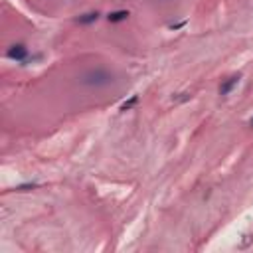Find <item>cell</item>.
Listing matches in <instances>:
<instances>
[{
  "label": "cell",
  "instance_id": "1",
  "mask_svg": "<svg viewBox=\"0 0 253 253\" xmlns=\"http://www.w3.org/2000/svg\"><path fill=\"white\" fill-rule=\"evenodd\" d=\"M79 83L83 87H89V89H103V87H109L115 83V73L109 71L107 67H101V65L91 67L79 77Z\"/></svg>",
  "mask_w": 253,
  "mask_h": 253
},
{
  "label": "cell",
  "instance_id": "2",
  "mask_svg": "<svg viewBox=\"0 0 253 253\" xmlns=\"http://www.w3.org/2000/svg\"><path fill=\"white\" fill-rule=\"evenodd\" d=\"M6 58L8 60H12V62H16V63H28L30 62V52H28V48L24 46V44H14V46H10L8 50H6Z\"/></svg>",
  "mask_w": 253,
  "mask_h": 253
},
{
  "label": "cell",
  "instance_id": "3",
  "mask_svg": "<svg viewBox=\"0 0 253 253\" xmlns=\"http://www.w3.org/2000/svg\"><path fill=\"white\" fill-rule=\"evenodd\" d=\"M239 81H241V75H231V77L223 79V81H221V85H220V95H221V97L231 95V91L239 85Z\"/></svg>",
  "mask_w": 253,
  "mask_h": 253
},
{
  "label": "cell",
  "instance_id": "4",
  "mask_svg": "<svg viewBox=\"0 0 253 253\" xmlns=\"http://www.w3.org/2000/svg\"><path fill=\"white\" fill-rule=\"evenodd\" d=\"M129 16H131L129 10H115V12H109V14H107V20H109L111 24H119V22H125Z\"/></svg>",
  "mask_w": 253,
  "mask_h": 253
},
{
  "label": "cell",
  "instance_id": "5",
  "mask_svg": "<svg viewBox=\"0 0 253 253\" xmlns=\"http://www.w3.org/2000/svg\"><path fill=\"white\" fill-rule=\"evenodd\" d=\"M97 20H99V12H85V14H81V16H77V18H75V22H77V24H81V26L95 24Z\"/></svg>",
  "mask_w": 253,
  "mask_h": 253
},
{
  "label": "cell",
  "instance_id": "6",
  "mask_svg": "<svg viewBox=\"0 0 253 253\" xmlns=\"http://www.w3.org/2000/svg\"><path fill=\"white\" fill-rule=\"evenodd\" d=\"M137 103H139V95H133L129 101H125V103L121 105V111H123V113H125V111H131V109H133Z\"/></svg>",
  "mask_w": 253,
  "mask_h": 253
},
{
  "label": "cell",
  "instance_id": "7",
  "mask_svg": "<svg viewBox=\"0 0 253 253\" xmlns=\"http://www.w3.org/2000/svg\"><path fill=\"white\" fill-rule=\"evenodd\" d=\"M38 186H40L38 182H28V184H20L16 190H18V192H28V190H34V188H38Z\"/></svg>",
  "mask_w": 253,
  "mask_h": 253
},
{
  "label": "cell",
  "instance_id": "8",
  "mask_svg": "<svg viewBox=\"0 0 253 253\" xmlns=\"http://www.w3.org/2000/svg\"><path fill=\"white\" fill-rule=\"evenodd\" d=\"M249 126H251V129H253V117L249 119Z\"/></svg>",
  "mask_w": 253,
  "mask_h": 253
},
{
  "label": "cell",
  "instance_id": "9",
  "mask_svg": "<svg viewBox=\"0 0 253 253\" xmlns=\"http://www.w3.org/2000/svg\"><path fill=\"white\" fill-rule=\"evenodd\" d=\"M164 2H166V0H164Z\"/></svg>",
  "mask_w": 253,
  "mask_h": 253
}]
</instances>
